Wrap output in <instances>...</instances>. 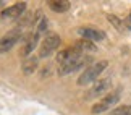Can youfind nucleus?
<instances>
[{
  "instance_id": "f257e3e1",
  "label": "nucleus",
  "mask_w": 131,
  "mask_h": 115,
  "mask_svg": "<svg viewBox=\"0 0 131 115\" xmlns=\"http://www.w3.org/2000/svg\"><path fill=\"white\" fill-rule=\"evenodd\" d=\"M92 63V57L91 55H84V54H74L73 57H70L67 62L58 65V75L63 76V75H70L73 71H78L83 67H88V65Z\"/></svg>"
},
{
  "instance_id": "f03ea898",
  "label": "nucleus",
  "mask_w": 131,
  "mask_h": 115,
  "mask_svg": "<svg viewBox=\"0 0 131 115\" xmlns=\"http://www.w3.org/2000/svg\"><path fill=\"white\" fill-rule=\"evenodd\" d=\"M107 65H108L107 60H100V62H97V63H92L91 67H88L83 71V75L78 79V84L79 86H84V84H89V83H95L99 79L100 73L107 68Z\"/></svg>"
},
{
  "instance_id": "7ed1b4c3",
  "label": "nucleus",
  "mask_w": 131,
  "mask_h": 115,
  "mask_svg": "<svg viewBox=\"0 0 131 115\" xmlns=\"http://www.w3.org/2000/svg\"><path fill=\"white\" fill-rule=\"evenodd\" d=\"M120 92H122V89H115V91H112V92H107L97 104H95V106H92L91 112H92L94 115H97V113L110 110V109H112L113 106H117V102L120 101Z\"/></svg>"
},
{
  "instance_id": "20e7f679",
  "label": "nucleus",
  "mask_w": 131,
  "mask_h": 115,
  "mask_svg": "<svg viewBox=\"0 0 131 115\" xmlns=\"http://www.w3.org/2000/svg\"><path fill=\"white\" fill-rule=\"evenodd\" d=\"M60 42H62V39H60L58 34H55V33L45 34V37H44V41H42V46H41V49H39V58L50 57L58 49Z\"/></svg>"
},
{
  "instance_id": "39448f33",
  "label": "nucleus",
  "mask_w": 131,
  "mask_h": 115,
  "mask_svg": "<svg viewBox=\"0 0 131 115\" xmlns=\"http://www.w3.org/2000/svg\"><path fill=\"white\" fill-rule=\"evenodd\" d=\"M21 37H23V34H21V29L19 28H15L12 31H8L7 34H3V36L0 37V54H5V52L12 50L19 42Z\"/></svg>"
},
{
  "instance_id": "423d86ee",
  "label": "nucleus",
  "mask_w": 131,
  "mask_h": 115,
  "mask_svg": "<svg viewBox=\"0 0 131 115\" xmlns=\"http://www.w3.org/2000/svg\"><path fill=\"white\" fill-rule=\"evenodd\" d=\"M26 12V3L24 2H18L12 5V7H7L3 10L2 13H0V18L3 19V21H12V19H19L24 15Z\"/></svg>"
},
{
  "instance_id": "0eeeda50",
  "label": "nucleus",
  "mask_w": 131,
  "mask_h": 115,
  "mask_svg": "<svg viewBox=\"0 0 131 115\" xmlns=\"http://www.w3.org/2000/svg\"><path fill=\"white\" fill-rule=\"evenodd\" d=\"M110 88H112V81H110V78H100V79H97V81L92 84V88L88 91V94L84 97H86V99H95V97L105 94Z\"/></svg>"
},
{
  "instance_id": "6e6552de",
  "label": "nucleus",
  "mask_w": 131,
  "mask_h": 115,
  "mask_svg": "<svg viewBox=\"0 0 131 115\" xmlns=\"http://www.w3.org/2000/svg\"><path fill=\"white\" fill-rule=\"evenodd\" d=\"M79 36H83L84 39H88V41H104L105 39V34L100 31L97 28H92V26H84V28H79L78 29Z\"/></svg>"
},
{
  "instance_id": "1a4fd4ad",
  "label": "nucleus",
  "mask_w": 131,
  "mask_h": 115,
  "mask_svg": "<svg viewBox=\"0 0 131 115\" xmlns=\"http://www.w3.org/2000/svg\"><path fill=\"white\" fill-rule=\"evenodd\" d=\"M39 34L36 33L34 36H26L24 39V46H23V49H21V54L19 55L21 57H24V58H28V57H31V54H32V50L36 49V46H37V41H39Z\"/></svg>"
},
{
  "instance_id": "9d476101",
  "label": "nucleus",
  "mask_w": 131,
  "mask_h": 115,
  "mask_svg": "<svg viewBox=\"0 0 131 115\" xmlns=\"http://www.w3.org/2000/svg\"><path fill=\"white\" fill-rule=\"evenodd\" d=\"M37 67H39V57H32V55H31V57L24 58L21 70H23L24 75H32V73L37 70Z\"/></svg>"
},
{
  "instance_id": "9b49d317",
  "label": "nucleus",
  "mask_w": 131,
  "mask_h": 115,
  "mask_svg": "<svg viewBox=\"0 0 131 115\" xmlns=\"http://www.w3.org/2000/svg\"><path fill=\"white\" fill-rule=\"evenodd\" d=\"M79 54H84L86 55L88 52H95L97 50V46L92 42V41H88V39H83V41H78L76 44L73 46Z\"/></svg>"
},
{
  "instance_id": "f8f14e48",
  "label": "nucleus",
  "mask_w": 131,
  "mask_h": 115,
  "mask_svg": "<svg viewBox=\"0 0 131 115\" xmlns=\"http://www.w3.org/2000/svg\"><path fill=\"white\" fill-rule=\"evenodd\" d=\"M47 5H49V8L52 10V12H55V13H63V12H67V10L70 8L68 0H49Z\"/></svg>"
},
{
  "instance_id": "ddd939ff",
  "label": "nucleus",
  "mask_w": 131,
  "mask_h": 115,
  "mask_svg": "<svg viewBox=\"0 0 131 115\" xmlns=\"http://www.w3.org/2000/svg\"><path fill=\"white\" fill-rule=\"evenodd\" d=\"M110 115H131V106H120L117 109H113Z\"/></svg>"
},
{
  "instance_id": "4468645a",
  "label": "nucleus",
  "mask_w": 131,
  "mask_h": 115,
  "mask_svg": "<svg viewBox=\"0 0 131 115\" xmlns=\"http://www.w3.org/2000/svg\"><path fill=\"white\" fill-rule=\"evenodd\" d=\"M107 19H108V21H110V23H112V24H113V26H115V28H117V29H118V31H120V33H122V31H123V23H122V21H120V19H118L117 16H115V15H108V16H107Z\"/></svg>"
},
{
  "instance_id": "2eb2a0df",
  "label": "nucleus",
  "mask_w": 131,
  "mask_h": 115,
  "mask_svg": "<svg viewBox=\"0 0 131 115\" xmlns=\"http://www.w3.org/2000/svg\"><path fill=\"white\" fill-rule=\"evenodd\" d=\"M47 24H49V21H47V19H45V18H41V23H39V26H37V34H39V36H41V34L42 33H45V31H47Z\"/></svg>"
},
{
  "instance_id": "dca6fc26",
  "label": "nucleus",
  "mask_w": 131,
  "mask_h": 115,
  "mask_svg": "<svg viewBox=\"0 0 131 115\" xmlns=\"http://www.w3.org/2000/svg\"><path fill=\"white\" fill-rule=\"evenodd\" d=\"M126 28H128V29H131V12H129L128 19H126Z\"/></svg>"
}]
</instances>
